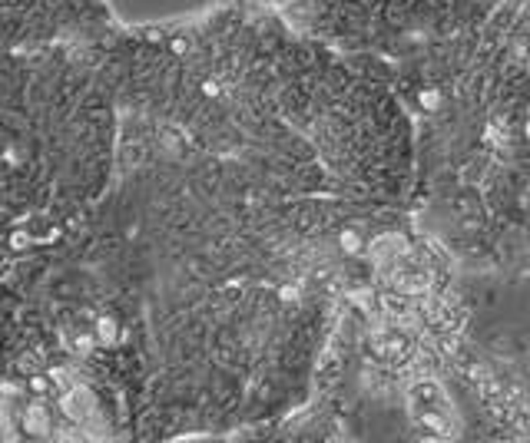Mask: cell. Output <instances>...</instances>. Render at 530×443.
Masks as SVG:
<instances>
[{
	"instance_id": "cell-1",
	"label": "cell",
	"mask_w": 530,
	"mask_h": 443,
	"mask_svg": "<svg viewBox=\"0 0 530 443\" xmlns=\"http://www.w3.org/2000/svg\"><path fill=\"white\" fill-rule=\"evenodd\" d=\"M93 394H90V387H70L63 397H60V410H63V417H70L73 424H83L90 414H93Z\"/></svg>"
},
{
	"instance_id": "cell-2",
	"label": "cell",
	"mask_w": 530,
	"mask_h": 443,
	"mask_svg": "<svg viewBox=\"0 0 530 443\" xmlns=\"http://www.w3.org/2000/svg\"><path fill=\"white\" fill-rule=\"evenodd\" d=\"M23 430L27 433H34V437H43V433H50V414H47V407L43 404H30L23 410Z\"/></svg>"
},
{
	"instance_id": "cell-3",
	"label": "cell",
	"mask_w": 530,
	"mask_h": 443,
	"mask_svg": "<svg viewBox=\"0 0 530 443\" xmlns=\"http://www.w3.org/2000/svg\"><path fill=\"white\" fill-rule=\"evenodd\" d=\"M395 288H398V295H428L431 278L424 275V272H404V275L395 278Z\"/></svg>"
},
{
	"instance_id": "cell-4",
	"label": "cell",
	"mask_w": 530,
	"mask_h": 443,
	"mask_svg": "<svg viewBox=\"0 0 530 443\" xmlns=\"http://www.w3.org/2000/svg\"><path fill=\"white\" fill-rule=\"evenodd\" d=\"M93 331H96V341L100 344H116V337H119V328H116V321L113 318H96V324H93Z\"/></svg>"
},
{
	"instance_id": "cell-5",
	"label": "cell",
	"mask_w": 530,
	"mask_h": 443,
	"mask_svg": "<svg viewBox=\"0 0 530 443\" xmlns=\"http://www.w3.org/2000/svg\"><path fill=\"white\" fill-rule=\"evenodd\" d=\"M417 424L428 427V430H435L437 437H451V424H448L441 414H431V410H424V414H417Z\"/></svg>"
},
{
	"instance_id": "cell-6",
	"label": "cell",
	"mask_w": 530,
	"mask_h": 443,
	"mask_svg": "<svg viewBox=\"0 0 530 443\" xmlns=\"http://www.w3.org/2000/svg\"><path fill=\"white\" fill-rule=\"evenodd\" d=\"M338 241H341V248H345L348 255H358V252H361V239H358V232H355V228H345Z\"/></svg>"
},
{
	"instance_id": "cell-7",
	"label": "cell",
	"mask_w": 530,
	"mask_h": 443,
	"mask_svg": "<svg viewBox=\"0 0 530 443\" xmlns=\"http://www.w3.org/2000/svg\"><path fill=\"white\" fill-rule=\"evenodd\" d=\"M437 103H441V93H437V90H424V93H421V106H424V110H437Z\"/></svg>"
},
{
	"instance_id": "cell-8",
	"label": "cell",
	"mask_w": 530,
	"mask_h": 443,
	"mask_svg": "<svg viewBox=\"0 0 530 443\" xmlns=\"http://www.w3.org/2000/svg\"><path fill=\"white\" fill-rule=\"evenodd\" d=\"M279 298H282L285 304H292V301H299V288H295V285H282V288H279Z\"/></svg>"
},
{
	"instance_id": "cell-9",
	"label": "cell",
	"mask_w": 530,
	"mask_h": 443,
	"mask_svg": "<svg viewBox=\"0 0 530 443\" xmlns=\"http://www.w3.org/2000/svg\"><path fill=\"white\" fill-rule=\"evenodd\" d=\"M484 143H487V146H500V143H504L500 132H497V126H487V130H484Z\"/></svg>"
},
{
	"instance_id": "cell-10",
	"label": "cell",
	"mask_w": 530,
	"mask_h": 443,
	"mask_svg": "<svg viewBox=\"0 0 530 443\" xmlns=\"http://www.w3.org/2000/svg\"><path fill=\"white\" fill-rule=\"evenodd\" d=\"M90 348H93V337H87V334H83V337H76V351H80V354H90Z\"/></svg>"
},
{
	"instance_id": "cell-11",
	"label": "cell",
	"mask_w": 530,
	"mask_h": 443,
	"mask_svg": "<svg viewBox=\"0 0 530 443\" xmlns=\"http://www.w3.org/2000/svg\"><path fill=\"white\" fill-rule=\"evenodd\" d=\"M10 245H14V248H27V245H30V235H23V232H14Z\"/></svg>"
},
{
	"instance_id": "cell-12",
	"label": "cell",
	"mask_w": 530,
	"mask_h": 443,
	"mask_svg": "<svg viewBox=\"0 0 530 443\" xmlns=\"http://www.w3.org/2000/svg\"><path fill=\"white\" fill-rule=\"evenodd\" d=\"M186 50H189V43H186L183 37H176V40H172V53H186Z\"/></svg>"
},
{
	"instance_id": "cell-13",
	"label": "cell",
	"mask_w": 530,
	"mask_h": 443,
	"mask_svg": "<svg viewBox=\"0 0 530 443\" xmlns=\"http://www.w3.org/2000/svg\"><path fill=\"white\" fill-rule=\"evenodd\" d=\"M30 387L37 390V394H43V390L50 387V384H47V381H43V377H30Z\"/></svg>"
},
{
	"instance_id": "cell-14",
	"label": "cell",
	"mask_w": 530,
	"mask_h": 443,
	"mask_svg": "<svg viewBox=\"0 0 530 443\" xmlns=\"http://www.w3.org/2000/svg\"><path fill=\"white\" fill-rule=\"evenodd\" d=\"M203 93H206V96H216V93H219V83H216V80H206V83H203Z\"/></svg>"
},
{
	"instance_id": "cell-15",
	"label": "cell",
	"mask_w": 530,
	"mask_h": 443,
	"mask_svg": "<svg viewBox=\"0 0 530 443\" xmlns=\"http://www.w3.org/2000/svg\"><path fill=\"white\" fill-rule=\"evenodd\" d=\"M524 130H527V136H530V116H527V126H524Z\"/></svg>"
}]
</instances>
